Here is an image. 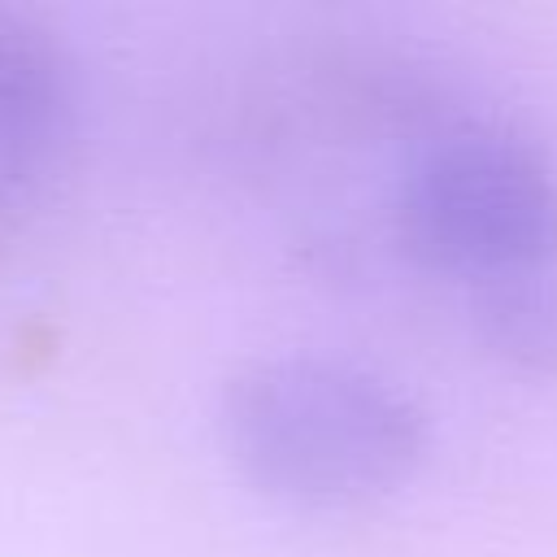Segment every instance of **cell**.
Masks as SVG:
<instances>
[{
	"label": "cell",
	"instance_id": "6da1fadb",
	"mask_svg": "<svg viewBox=\"0 0 557 557\" xmlns=\"http://www.w3.org/2000/svg\"><path fill=\"white\" fill-rule=\"evenodd\" d=\"M218 426L235 470L300 509L370 505L426 457V413L405 387L318 352L244 361L222 387Z\"/></svg>",
	"mask_w": 557,
	"mask_h": 557
},
{
	"label": "cell",
	"instance_id": "7a4b0ae2",
	"mask_svg": "<svg viewBox=\"0 0 557 557\" xmlns=\"http://www.w3.org/2000/svg\"><path fill=\"white\" fill-rule=\"evenodd\" d=\"M392 235L409 261L474 287L557 265V174L518 139L440 131L396 178Z\"/></svg>",
	"mask_w": 557,
	"mask_h": 557
},
{
	"label": "cell",
	"instance_id": "3957f363",
	"mask_svg": "<svg viewBox=\"0 0 557 557\" xmlns=\"http://www.w3.org/2000/svg\"><path fill=\"white\" fill-rule=\"evenodd\" d=\"M78 131L70 52L35 17L0 4V239L44 205Z\"/></svg>",
	"mask_w": 557,
	"mask_h": 557
},
{
	"label": "cell",
	"instance_id": "277c9868",
	"mask_svg": "<svg viewBox=\"0 0 557 557\" xmlns=\"http://www.w3.org/2000/svg\"><path fill=\"white\" fill-rule=\"evenodd\" d=\"M483 344L522 374H557V274L531 270L474 287Z\"/></svg>",
	"mask_w": 557,
	"mask_h": 557
}]
</instances>
